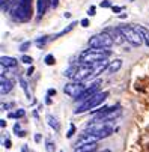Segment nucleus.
<instances>
[{
    "label": "nucleus",
    "instance_id": "1",
    "mask_svg": "<svg viewBox=\"0 0 149 152\" xmlns=\"http://www.w3.org/2000/svg\"><path fill=\"white\" fill-rule=\"evenodd\" d=\"M12 18L20 23H26L32 17V0H14L11 8Z\"/></svg>",
    "mask_w": 149,
    "mask_h": 152
},
{
    "label": "nucleus",
    "instance_id": "2",
    "mask_svg": "<svg viewBox=\"0 0 149 152\" xmlns=\"http://www.w3.org/2000/svg\"><path fill=\"white\" fill-rule=\"evenodd\" d=\"M109 54H110V51H107V50L88 48L80 54L78 60H80V63H99V62L105 60V57Z\"/></svg>",
    "mask_w": 149,
    "mask_h": 152
},
{
    "label": "nucleus",
    "instance_id": "3",
    "mask_svg": "<svg viewBox=\"0 0 149 152\" xmlns=\"http://www.w3.org/2000/svg\"><path fill=\"white\" fill-rule=\"evenodd\" d=\"M107 96H109V92H98L96 95H93L88 101H84L78 108H75L74 113L78 115V113H84V112H92V110H95L96 107H99L105 99H107Z\"/></svg>",
    "mask_w": 149,
    "mask_h": 152
},
{
    "label": "nucleus",
    "instance_id": "4",
    "mask_svg": "<svg viewBox=\"0 0 149 152\" xmlns=\"http://www.w3.org/2000/svg\"><path fill=\"white\" fill-rule=\"evenodd\" d=\"M115 44L113 38L107 33V32H102L98 35H93L89 39V47L91 48H98V50H107Z\"/></svg>",
    "mask_w": 149,
    "mask_h": 152
},
{
    "label": "nucleus",
    "instance_id": "5",
    "mask_svg": "<svg viewBox=\"0 0 149 152\" xmlns=\"http://www.w3.org/2000/svg\"><path fill=\"white\" fill-rule=\"evenodd\" d=\"M119 29H121L122 35L125 36V41H128L131 45L140 47L143 42H145L143 35H142L140 32H137L134 26H126V24H123V26H119Z\"/></svg>",
    "mask_w": 149,
    "mask_h": 152
},
{
    "label": "nucleus",
    "instance_id": "6",
    "mask_svg": "<svg viewBox=\"0 0 149 152\" xmlns=\"http://www.w3.org/2000/svg\"><path fill=\"white\" fill-rule=\"evenodd\" d=\"M93 72V63H80L78 68H77V72L74 75V80L75 81H83L84 78H89Z\"/></svg>",
    "mask_w": 149,
    "mask_h": 152
},
{
    "label": "nucleus",
    "instance_id": "7",
    "mask_svg": "<svg viewBox=\"0 0 149 152\" xmlns=\"http://www.w3.org/2000/svg\"><path fill=\"white\" fill-rule=\"evenodd\" d=\"M84 91H86L84 84H81V83H78V81L68 83V84H65V88H63V92H65L68 96H71V98H78Z\"/></svg>",
    "mask_w": 149,
    "mask_h": 152
},
{
    "label": "nucleus",
    "instance_id": "8",
    "mask_svg": "<svg viewBox=\"0 0 149 152\" xmlns=\"http://www.w3.org/2000/svg\"><path fill=\"white\" fill-rule=\"evenodd\" d=\"M98 140H101L96 134H93V133H91V131H84L80 137H78V140L75 142V146H83V145H89V143H96Z\"/></svg>",
    "mask_w": 149,
    "mask_h": 152
},
{
    "label": "nucleus",
    "instance_id": "9",
    "mask_svg": "<svg viewBox=\"0 0 149 152\" xmlns=\"http://www.w3.org/2000/svg\"><path fill=\"white\" fill-rule=\"evenodd\" d=\"M99 84H101L99 81H95V83L91 86V88H88V89L84 91V92L77 98V99H81V101L84 102V101H88L89 98H92L93 95H96V94H98V91H99Z\"/></svg>",
    "mask_w": 149,
    "mask_h": 152
},
{
    "label": "nucleus",
    "instance_id": "10",
    "mask_svg": "<svg viewBox=\"0 0 149 152\" xmlns=\"http://www.w3.org/2000/svg\"><path fill=\"white\" fill-rule=\"evenodd\" d=\"M107 33H109V35L113 38V41H115V44H116V45L123 44L125 36L122 35V32H121V29H119V27H112V29H107Z\"/></svg>",
    "mask_w": 149,
    "mask_h": 152
},
{
    "label": "nucleus",
    "instance_id": "11",
    "mask_svg": "<svg viewBox=\"0 0 149 152\" xmlns=\"http://www.w3.org/2000/svg\"><path fill=\"white\" fill-rule=\"evenodd\" d=\"M0 94L2 95H6L8 92H11L12 91V88H14V83H12V80H8V78H5V75H0Z\"/></svg>",
    "mask_w": 149,
    "mask_h": 152
},
{
    "label": "nucleus",
    "instance_id": "12",
    "mask_svg": "<svg viewBox=\"0 0 149 152\" xmlns=\"http://www.w3.org/2000/svg\"><path fill=\"white\" fill-rule=\"evenodd\" d=\"M50 0H36V6H38V18H41L45 14V11L48 9Z\"/></svg>",
    "mask_w": 149,
    "mask_h": 152
},
{
    "label": "nucleus",
    "instance_id": "13",
    "mask_svg": "<svg viewBox=\"0 0 149 152\" xmlns=\"http://www.w3.org/2000/svg\"><path fill=\"white\" fill-rule=\"evenodd\" d=\"M121 68H122V60H121V59H115V60H112V62L109 63L107 72H109V74H115V72H118Z\"/></svg>",
    "mask_w": 149,
    "mask_h": 152
},
{
    "label": "nucleus",
    "instance_id": "14",
    "mask_svg": "<svg viewBox=\"0 0 149 152\" xmlns=\"http://www.w3.org/2000/svg\"><path fill=\"white\" fill-rule=\"evenodd\" d=\"M0 65H3V66H6V68H15L17 66V59L9 57V56H2Z\"/></svg>",
    "mask_w": 149,
    "mask_h": 152
},
{
    "label": "nucleus",
    "instance_id": "15",
    "mask_svg": "<svg viewBox=\"0 0 149 152\" xmlns=\"http://www.w3.org/2000/svg\"><path fill=\"white\" fill-rule=\"evenodd\" d=\"M96 143H89V145H83V146H75L74 152H95Z\"/></svg>",
    "mask_w": 149,
    "mask_h": 152
},
{
    "label": "nucleus",
    "instance_id": "16",
    "mask_svg": "<svg viewBox=\"0 0 149 152\" xmlns=\"http://www.w3.org/2000/svg\"><path fill=\"white\" fill-rule=\"evenodd\" d=\"M47 121H48V125H50V126L54 129L56 133H59V131H60V124H59V121H57L54 116L48 115V116H47Z\"/></svg>",
    "mask_w": 149,
    "mask_h": 152
},
{
    "label": "nucleus",
    "instance_id": "17",
    "mask_svg": "<svg viewBox=\"0 0 149 152\" xmlns=\"http://www.w3.org/2000/svg\"><path fill=\"white\" fill-rule=\"evenodd\" d=\"M134 27H136V30H137V32H140V33L143 35L145 44H146V45L149 47V30H146V29H145L143 26H139V24H137V26H134Z\"/></svg>",
    "mask_w": 149,
    "mask_h": 152
},
{
    "label": "nucleus",
    "instance_id": "18",
    "mask_svg": "<svg viewBox=\"0 0 149 152\" xmlns=\"http://www.w3.org/2000/svg\"><path fill=\"white\" fill-rule=\"evenodd\" d=\"M99 139H105V137H109V136H112L113 134V128L112 126H107V128H104V129H101V131H98V133H95Z\"/></svg>",
    "mask_w": 149,
    "mask_h": 152
},
{
    "label": "nucleus",
    "instance_id": "19",
    "mask_svg": "<svg viewBox=\"0 0 149 152\" xmlns=\"http://www.w3.org/2000/svg\"><path fill=\"white\" fill-rule=\"evenodd\" d=\"M75 24H77V23H71V24H69L68 27H65V29H63L62 32H59L57 35H54V36H53V38H50V39H56V38H59V36H62V35H65V33H68V32H71V30H72V29L75 27Z\"/></svg>",
    "mask_w": 149,
    "mask_h": 152
},
{
    "label": "nucleus",
    "instance_id": "20",
    "mask_svg": "<svg viewBox=\"0 0 149 152\" xmlns=\"http://www.w3.org/2000/svg\"><path fill=\"white\" fill-rule=\"evenodd\" d=\"M20 84H21V88L24 89V92H26L27 98L30 99V98H32V92H30V91H29V88H27V83H26V80H24V78H20Z\"/></svg>",
    "mask_w": 149,
    "mask_h": 152
},
{
    "label": "nucleus",
    "instance_id": "21",
    "mask_svg": "<svg viewBox=\"0 0 149 152\" xmlns=\"http://www.w3.org/2000/svg\"><path fill=\"white\" fill-rule=\"evenodd\" d=\"M77 68H78V65H72L69 69L65 71V75L69 77V78H74V75H75V72H77Z\"/></svg>",
    "mask_w": 149,
    "mask_h": 152
},
{
    "label": "nucleus",
    "instance_id": "22",
    "mask_svg": "<svg viewBox=\"0 0 149 152\" xmlns=\"http://www.w3.org/2000/svg\"><path fill=\"white\" fill-rule=\"evenodd\" d=\"M48 41H50V38H47V36H44V38H38V39H36V45H38L39 48H42Z\"/></svg>",
    "mask_w": 149,
    "mask_h": 152
},
{
    "label": "nucleus",
    "instance_id": "23",
    "mask_svg": "<svg viewBox=\"0 0 149 152\" xmlns=\"http://www.w3.org/2000/svg\"><path fill=\"white\" fill-rule=\"evenodd\" d=\"M54 149H56V145L51 140H47L45 142V151L47 152H54Z\"/></svg>",
    "mask_w": 149,
    "mask_h": 152
},
{
    "label": "nucleus",
    "instance_id": "24",
    "mask_svg": "<svg viewBox=\"0 0 149 152\" xmlns=\"http://www.w3.org/2000/svg\"><path fill=\"white\" fill-rule=\"evenodd\" d=\"M44 60H45V63L48 65V66H51V65H54V62H56V59H54V56H53V54H47Z\"/></svg>",
    "mask_w": 149,
    "mask_h": 152
},
{
    "label": "nucleus",
    "instance_id": "25",
    "mask_svg": "<svg viewBox=\"0 0 149 152\" xmlns=\"http://www.w3.org/2000/svg\"><path fill=\"white\" fill-rule=\"evenodd\" d=\"M12 5V0H2V11L6 12L9 9V6Z\"/></svg>",
    "mask_w": 149,
    "mask_h": 152
},
{
    "label": "nucleus",
    "instance_id": "26",
    "mask_svg": "<svg viewBox=\"0 0 149 152\" xmlns=\"http://www.w3.org/2000/svg\"><path fill=\"white\" fill-rule=\"evenodd\" d=\"M21 62H23V63H26V65H32V62H33V59H32L30 56H27V54H24L23 57H21Z\"/></svg>",
    "mask_w": 149,
    "mask_h": 152
},
{
    "label": "nucleus",
    "instance_id": "27",
    "mask_svg": "<svg viewBox=\"0 0 149 152\" xmlns=\"http://www.w3.org/2000/svg\"><path fill=\"white\" fill-rule=\"evenodd\" d=\"M29 47H30V41H26V42H23V44L20 45V50L26 51V50H29Z\"/></svg>",
    "mask_w": 149,
    "mask_h": 152
},
{
    "label": "nucleus",
    "instance_id": "28",
    "mask_svg": "<svg viewBox=\"0 0 149 152\" xmlns=\"http://www.w3.org/2000/svg\"><path fill=\"white\" fill-rule=\"evenodd\" d=\"M74 133H75V126L71 124V125H69V131L66 133V137H68V139H71V137L74 136Z\"/></svg>",
    "mask_w": 149,
    "mask_h": 152
},
{
    "label": "nucleus",
    "instance_id": "29",
    "mask_svg": "<svg viewBox=\"0 0 149 152\" xmlns=\"http://www.w3.org/2000/svg\"><path fill=\"white\" fill-rule=\"evenodd\" d=\"M24 115H26V112L23 110V108H20V110L15 112V118H17V119H18V118H23Z\"/></svg>",
    "mask_w": 149,
    "mask_h": 152
},
{
    "label": "nucleus",
    "instance_id": "30",
    "mask_svg": "<svg viewBox=\"0 0 149 152\" xmlns=\"http://www.w3.org/2000/svg\"><path fill=\"white\" fill-rule=\"evenodd\" d=\"M99 6L101 8H110V2H109V0H104V2L99 3Z\"/></svg>",
    "mask_w": 149,
    "mask_h": 152
},
{
    "label": "nucleus",
    "instance_id": "31",
    "mask_svg": "<svg viewBox=\"0 0 149 152\" xmlns=\"http://www.w3.org/2000/svg\"><path fill=\"white\" fill-rule=\"evenodd\" d=\"M122 9H123L122 6H112V11H113L115 14H119V12H121Z\"/></svg>",
    "mask_w": 149,
    "mask_h": 152
},
{
    "label": "nucleus",
    "instance_id": "32",
    "mask_svg": "<svg viewBox=\"0 0 149 152\" xmlns=\"http://www.w3.org/2000/svg\"><path fill=\"white\" fill-rule=\"evenodd\" d=\"M88 15H89V17H93V15H95V6H91V8L88 9Z\"/></svg>",
    "mask_w": 149,
    "mask_h": 152
},
{
    "label": "nucleus",
    "instance_id": "33",
    "mask_svg": "<svg viewBox=\"0 0 149 152\" xmlns=\"http://www.w3.org/2000/svg\"><path fill=\"white\" fill-rule=\"evenodd\" d=\"M3 146H5L6 149H9V148L12 146V145H11V140H9V139H5V140H3Z\"/></svg>",
    "mask_w": 149,
    "mask_h": 152
},
{
    "label": "nucleus",
    "instance_id": "34",
    "mask_svg": "<svg viewBox=\"0 0 149 152\" xmlns=\"http://www.w3.org/2000/svg\"><path fill=\"white\" fill-rule=\"evenodd\" d=\"M20 131H21V128H20V124H15V125H14V133H15V134H18Z\"/></svg>",
    "mask_w": 149,
    "mask_h": 152
},
{
    "label": "nucleus",
    "instance_id": "35",
    "mask_svg": "<svg viewBox=\"0 0 149 152\" xmlns=\"http://www.w3.org/2000/svg\"><path fill=\"white\" fill-rule=\"evenodd\" d=\"M81 26H83V27H88V26H89V20H88V18L81 20Z\"/></svg>",
    "mask_w": 149,
    "mask_h": 152
},
{
    "label": "nucleus",
    "instance_id": "36",
    "mask_svg": "<svg viewBox=\"0 0 149 152\" xmlns=\"http://www.w3.org/2000/svg\"><path fill=\"white\" fill-rule=\"evenodd\" d=\"M33 71H35V68H33L32 65H30V66H29V69H27V72H26V74H27V75H32V74H33Z\"/></svg>",
    "mask_w": 149,
    "mask_h": 152
},
{
    "label": "nucleus",
    "instance_id": "37",
    "mask_svg": "<svg viewBox=\"0 0 149 152\" xmlns=\"http://www.w3.org/2000/svg\"><path fill=\"white\" fill-rule=\"evenodd\" d=\"M47 95H48V96H53V95H56V89H48Z\"/></svg>",
    "mask_w": 149,
    "mask_h": 152
},
{
    "label": "nucleus",
    "instance_id": "38",
    "mask_svg": "<svg viewBox=\"0 0 149 152\" xmlns=\"http://www.w3.org/2000/svg\"><path fill=\"white\" fill-rule=\"evenodd\" d=\"M41 140H42V137H41V134H35V142H36V143H39Z\"/></svg>",
    "mask_w": 149,
    "mask_h": 152
},
{
    "label": "nucleus",
    "instance_id": "39",
    "mask_svg": "<svg viewBox=\"0 0 149 152\" xmlns=\"http://www.w3.org/2000/svg\"><path fill=\"white\" fill-rule=\"evenodd\" d=\"M0 126H2V128L6 126V121H5V119H0Z\"/></svg>",
    "mask_w": 149,
    "mask_h": 152
},
{
    "label": "nucleus",
    "instance_id": "40",
    "mask_svg": "<svg viewBox=\"0 0 149 152\" xmlns=\"http://www.w3.org/2000/svg\"><path fill=\"white\" fill-rule=\"evenodd\" d=\"M51 5H53V6L56 8V6L59 5V0H51Z\"/></svg>",
    "mask_w": 149,
    "mask_h": 152
},
{
    "label": "nucleus",
    "instance_id": "41",
    "mask_svg": "<svg viewBox=\"0 0 149 152\" xmlns=\"http://www.w3.org/2000/svg\"><path fill=\"white\" fill-rule=\"evenodd\" d=\"M17 136H18V137H24V136H26V133H24V131H20Z\"/></svg>",
    "mask_w": 149,
    "mask_h": 152
},
{
    "label": "nucleus",
    "instance_id": "42",
    "mask_svg": "<svg viewBox=\"0 0 149 152\" xmlns=\"http://www.w3.org/2000/svg\"><path fill=\"white\" fill-rule=\"evenodd\" d=\"M45 102H47V104H51V96H47V98H45Z\"/></svg>",
    "mask_w": 149,
    "mask_h": 152
},
{
    "label": "nucleus",
    "instance_id": "43",
    "mask_svg": "<svg viewBox=\"0 0 149 152\" xmlns=\"http://www.w3.org/2000/svg\"><path fill=\"white\" fill-rule=\"evenodd\" d=\"M2 110H8V104H2Z\"/></svg>",
    "mask_w": 149,
    "mask_h": 152
},
{
    "label": "nucleus",
    "instance_id": "44",
    "mask_svg": "<svg viewBox=\"0 0 149 152\" xmlns=\"http://www.w3.org/2000/svg\"><path fill=\"white\" fill-rule=\"evenodd\" d=\"M23 152H29V149H27V146H26V145L23 146Z\"/></svg>",
    "mask_w": 149,
    "mask_h": 152
},
{
    "label": "nucleus",
    "instance_id": "45",
    "mask_svg": "<svg viewBox=\"0 0 149 152\" xmlns=\"http://www.w3.org/2000/svg\"><path fill=\"white\" fill-rule=\"evenodd\" d=\"M101 152H112L110 149H104V151H101Z\"/></svg>",
    "mask_w": 149,
    "mask_h": 152
},
{
    "label": "nucleus",
    "instance_id": "46",
    "mask_svg": "<svg viewBox=\"0 0 149 152\" xmlns=\"http://www.w3.org/2000/svg\"><path fill=\"white\" fill-rule=\"evenodd\" d=\"M131 2H134V0H131Z\"/></svg>",
    "mask_w": 149,
    "mask_h": 152
},
{
    "label": "nucleus",
    "instance_id": "47",
    "mask_svg": "<svg viewBox=\"0 0 149 152\" xmlns=\"http://www.w3.org/2000/svg\"><path fill=\"white\" fill-rule=\"evenodd\" d=\"M60 152H63V151H60Z\"/></svg>",
    "mask_w": 149,
    "mask_h": 152
}]
</instances>
